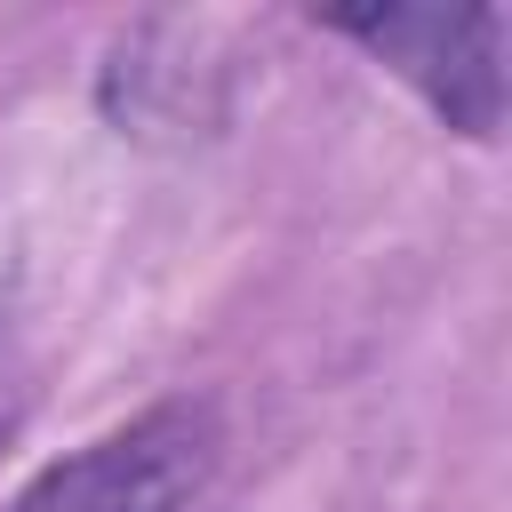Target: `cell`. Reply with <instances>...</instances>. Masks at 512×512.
Segmentation results:
<instances>
[{
  "label": "cell",
  "mask_w": 512,
  "mask_h": 512,
  "mask_svg": "<svg viewBox=\"0 0 512 512\" xmlns=\"http://www.w3.org/2000/svg\"><path fill=\"white\" fill-rule=\"evenodd\" d=\"M224 464V416L208 392L144 400L136 416L48 456L0 512H192Z\"/></svg>",
  "instance_id": "obj_1"
},
{
  "label": "cell",
  "mask_w": 512,
  "mask_h": 512,
  "mask_svg": "<svg viewBox=\"0 0 512 512\" xmlns=\"http://www.w3.org/2000/svg\"><path fill=\"white\" fill-rule=\"evenodd\" d=\"M320 32L376 56L392 80L424 96V112L464 136L496 144L504 128V8H424V0H368V8H312Z\"/></svg>",
  "instance_id": "obj_2"
},
{
  "label": "cell",
  "mask_w": 512,
  "mask_h": 512,
  "mask_svg": "<svg viewBox=\"0 0 512 512\" xmlns=\"http://www.w3.org/2000/svg\"><path fill=\"white\" fill-rule=\"evenodd\" d=\"M32 344H24V320H16V304L0 296V456H8V440L24 432V416H32Z\"/></svg>",
  "instance_id": "obj_3"
}]
</instances>
